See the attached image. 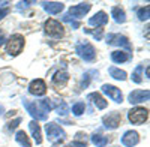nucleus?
Instances as JSON below:
<instances>
[{"instance_id": "f257e3e1", "label": "nucleus", "mask_w": 150, "mask_h": 147, "mask_svg": "<svg viewBox=\"0 0 150 147\" xmlns=\"http://www.w3.org/2000/svg\"><path fill=\"white\" fill-rule=\"evenodd\" d=\"M75 53H77L83 60H86V62H93V60L96 59V51H95L93 45L90 42H87V41L78 42L77 45H75Z\"/></svg>"}, {"instance_id": "f03ea898", "label": "nucleus", "mask_w": 150, "mask_h": 147, "mask_svg": "<svg viewBox=\"0 0 150 147\" xmlns=\"http://www.w3.org/2000/svg\"><path fill=\"white\" fill-rule=\"evenodd\" d=\"M107 44L108 45H117L120 48H125L126 51H132V44L129 42V39L123 35H117V33H110L107 36Z\"/></svg>"}, {"instance_id": "7ed1b4c3", "label": "nucleus", "mask_w": 150, "mask_h": 147, "mask_svg": "<svg viewBox=\"0 0 150 147\" xmlns=\"http://www.w3.org/2000/svg\"><path fill=\"white\" fill-rule=\"evenodd\" d=\"M128 119L131 123L134 125H141L149 119V111L143 107H137V108H132L131 111L128 113Z\"/></svg>"}, {"instance_id": "20e7f679", "label": "nucleus", "mask_w": 150, "mask_h": 147, "mask_svg": "<svg viewBox=\"0 0 150 147\" xmlns=\"http://www.w3.org/2000/svg\"><path fill=\"white\" fill-rule=\"evenodd\" d=\"M23 47H24V38L21 35H14L6 44V51L11 56H17L21 53Z\"/></svg>"}, {"instance_id": "39448f33", "label": "nucleus", "mask_w": 150, "mask_h": 147, "mask_svg": "<svg viewBox=\"0 0 150 147\" xmlns=\"http://www.w3.org/2000/svg\"><path fill=\"white\" fill-rule=\"evenodd\" d=\"M23 105L26 107V110H27V113L38 122V120H47V117H48V114L47 113H44L42 110L39 108V105H38V102H29L27 99H24L23 101Z\"/></svg>"}, {"instance_id": "423d86ee", "label": "nucleus", "mask_w": 150, "mask_h": 147, "mask_svg": "<svg viewBox=\"0 0 150 147\" xmlns=\"http://www.w3.org/2000/svg\"><path fill=\"white\" fill-rule=\"evenodd\" d=\"M45 132H47V137L50 141H56V140H65L66 138V134L65 131L62 129L59 125L56 123H47L45 125Z\"/></svg>"}, {"instance_id": "0eeeda50", "label": "nucleus", "mask_w": 150, "mask_h": 147, "mask_svg": "<svg viewBox=\"0 0 150 147\" xmlns=\"http://www.w3.org/2000/svg\"><path fill=\"white\" fill-rule=\"evenodd\" d=\"M45 32H47V35L53 36V38H62V36L65 35L63 26H62L59 21L53 20V18L45 21Z\"/></svg>"}, {"instance_id": "6e6552de", "label": "nucleus", "mask_w": 150, "mask_h": 147, "mask_svg": "<svg viewBox=\"0 0 150 147\" xmlns=\"http://www.w3.org/2000/svg\"><path fill=\"white\" fill-rule=\"evenodd\" d=\"M102 123H104V126H105L107 129H116V128H119L120 123H122V116H120V113H117V111L110 113V114H107V116L102 117Z\"/></svg>"}, {"instance_id": "1a4fd4ad", "label": "nucleus", "mask_w": 150, "mask_h": 147, "mask_svg": "<svg viewBox=\"0 0 150 147\" xmlns=\"http://www.w3.org/2000/svg\"><path fill=\"white\" fill-rule=\"evenodd\" d=\"M102 92L108 96V98H111L114 102H117V104H120L122 101H123V96H122V92H120V89H117L116 86H111V84H104L102 86Z\"/></svg>"}, {"instance_id": "9d476101", "label": "nucleus", "mask_w": 150, "mask_h": 147, "mask_svg": "<svg viewBox=\"0 0 150 147\" xmlns=\"http://www.w3.org/2000/svg\"><path fill=\"white\" fill-rule=\"evenodd\" d=\"M29 92L35 96H44L45 92H47V86H45V81L38 78V80H33L30 84H29Z\"/></svg>"}, {"instance_id": "9b49d317", "label": "nucleus", "mask_w": 150, "mask_h": 147, "mask_svg": "<svg viewBox=\"0 0 150 147\" xmlns=\"http://www.w3.org/2000/svg\"><path fill=\"white\" fill-rule=\"evenodd\" d=\"M149 96H150L149 90H134L132 93H129L128 99H129L131 104L137 105V104H141L144 101H149Z\"/></svg>"}, {"instance_id": "f8f14e48", "label": "nucleus", "mask_w": 150, "mask_h": 147, "mask_svg": "<svg viewBox=\"0 0 150 147\" xmlns=\"http://www.w3.org/2000/svg\"><path fill=\"white\" fill-rule=\"evenodd\" d=\"M90 8H92L90 3H80V5H77V6H72V8L69 9L68 14H69L72 18H81V17H84L87 12L90 11Z\"/></svg>"}, {"instance_id": "ddd939ff", "label": "nucleus", "mask_w": 150, "mask_h": 147, "mask_svg": "<svg viewBox=\"0 0 150 147\" xmlns=\"http://www.w3.org/2000/svg\"><path fill=\"white\" fill-rule=\"evenodd\" d=\"M140 143V135H138V132H135V131H128V132H125L123 134V137H122V144L123 146H126V147H134Z\"/></svg>"}, {"instance_id": "4468645a", "label": "nucleus", "mask_w": 150, "mask_h": 147, "mask_svg": "<svg viewBox=\"0 0 150 147\" xmlns=\"http://www.w3.org/2000/svg\"><path fill=\"white\" fill-rule=\"evenodd\" d=\"M87 99L92 101V104H93L98 110H104V108H107V105H108V102H107V101H105L98 92L89 93V95H87Z\"/></svg>"}, {"instance_id": "2eb2a0df", "label": "nucleus", "mask_w": 150, "mask_h": 147, "mask_svg": "<svg viewBox=\"0 0 150 147\" xmlns=\"http://www.w3.org/2000/svg\"><path fill=\"white\" fill-rule=\"evenodd\" d=\"M107 23H108V15L105 14L104 11H99L98 14H95V15L89 20V24H90V26H96V27L105 26Z\"/></svg>"}, {"instance_id": "dca6fc26", "label": "nucleus", "mask_w": 150, "mask_h": 147, "mask_svg": "<svg viewBox=\"0 0 150 147\" xmlns=\"http://www.w3.org/2000/svg\"><path fill=\"white\" fill-rule=\"evenodd\" d=\"M44 9L51 15L60 14L63 11V3L62 2H44Z\"/></svg>"}, {"instance_id": "f3484780", "label": "nucleus", "mask_w": 150, "mask_h": 147, "mask_svg": "<svg viewBox=\"0 0 150 147\" xmlns=\"http://www.w3.org/2000/svg\"><path fill=\"white\" fill-rule=\"evenodd\" d=\"M68 81H69V75L66 72H56L53 77V84L57 86V87H65Z\"/></svg>"}, {"instance_id": "a211bd4d", "label": "nucleus", "mask_w": 150, "mask_h": 147, "mask_svg": "<svg viewBox=\"0 0 150 147\" xmlns=\"http://www.w3.org/2000/svg\"><path fill=\"white\" fill-rule=\"evenodd\" d=\"M29 128H30V132H32L36 144H41L42 143V135H41V128H39V125H38V122L32 120L29 123Z\"/></svg>"}, {"instance_id": "6ab92c4d", "label": "nucleus", "mask_w": 150, "mask_h": 147, "mask_svg": "<svg viewBox=\"0 0 150 147\" xmlns=\"http://www.w3.org/2000/svg\"><path fill=\"white\" fill-rule=\"evenodd\" d=\"M111 15H112V18H114V21L116 23H125L126 21V15H125V11L122 9V8H119V6H114L111 9Z\"/></svg>"}, {"instance_id": "aec40b11", "label": "nucleus", "mask_w": 150, "mask_h": 147, "mask_svg": "<svg viewBox=\"0 0 150 147\" xmlns=\"http://www.w3.org/2000/svg\"><path fill=\"white\" fill-rule=\"evenodd\" d=\"M15 141H17L20 146H23V147H32V143H30V140H29V137H27V134L24 132V131H18V132H17Z\"/></svg>"}, {"instance_id": "412c9836", "label": "nucleus", "mask_w": 150, "mask_h": 147, "mask_svg": "<svg viewBox=\"0 0 150 147\" xmlns=\"http://www.w3.org/2000/svg\"><path fill=\"white\" fill-rule=\"evenodd\" d=\"M111 60H112L114 63L128 62V60H129V54L125 53V51H112V53H111Z\"/></svg>"}, {"instance_id": "4be33fe9", "label": "nucleus", "mask_w": 150, "mask_h": 147, "mask_svg": "<svg viewBox=\"0 0 150 147\" xmlns=\"http://www.w3.org/2000/svg\"><path fill=\"white\" fill-rule=\"evenodd\" d=\"M92 75H98V71L92 69V71H87V72L84 74V75H83V80H81V84H80L81 89H86L87 86L90 84V81L95 78V77H92Z\"/></svg>"}, {"instance_id": "5701e85b", "label": "nucleus", "mask_w": 150, "mask_h": 147, "mask_svg": "<svg viewBox=\"0 0 150 147\" xmlns=\"http://www.w3.org/2000/svg\"><path fill=\"white\" fill-rule=\"evenodd\" d=\"M110 75L114 78V80H120V81H123V80H126V72L125 71H122V69H117V68H110Z\"/></svg>"}, {"instance_id": "b1692460", "label": "nucleus", "mask_w": 150, "mask_h": 147, "mask_svg": "<svg viewBox=\"0 0 150 147\" xmlns=\"http://www.w3.org/2000/svg\"><path fill=\"white\" fill-rule=\"evenodd\" d=\"M92 143L96 146V147H105L108 144V137H104V135H92Z\"/></svg>"}, {"instance_id": "393cba45", "label": "nucleus", "mask_w": 150, "mask_h": 147, "mask_svg": "<svg viewBox=\"0 0 150 147\" xmlns=\"http://www.w3.org/2000/svg\"><path fill=\"white\" fill-rule=\"evenodd\" d=\"M38 105H39V108L42 110L44 113H47V114L54 108V104L50 101V99H41V101H38Z\"/></svg>"}, {"instance_id": "a878e982", "label": "nucleus", "mask_w": 150, "mask_h": 147, "mask_svg": "<svg viewBox=\"0 0 150 147\" xmlns=\"http://www.w3.org/2000/svg\"><path fill=\"white\" fill-rule=\"evenodd\" d=\"M143 68H144L143 65H138V66L135 68V71L132 72V77H131V78H132V81L137 83V84H140V83L143 81V78H141V71H143Z\"/></svg>"}, {"instance_id": "bb28decb", "label": "nucleus", "mask_w": 150, "mask_h": 147, "mask_svg": "<svg viewBox=\"0 0 150 147\" xmlns=\"http://www.w3.org/2000/svg\"><path fill=\"white\" fill-rule=\"evenodd\" d=\"M137 15H138V18H140L141 21H147V20L150 18V8H149V6H146V8L138 9Z\"/></svg>"}, {"instance_id": "cd10ccee", "label": "nucleus", "mask_w": 150, "mask_h": 147, "mask_svg": "<svg viewBox=\"0 0 150 147\" xmlns=\"http://www.w3.org/2000/svg\"><path fill=\"white\" fill-rule=\"evenodd\" d=\"M84 32H86V33H89V35H92L96 41H101V39H102V36H104V30H102V29H96V30L84 29Z\"/></svg>"}, {"instance_id": "c85d7f7f", "label": "nucleus", "mask_w": 150, "mask_h": 147, "mask_svg": "<svg viewBox=\"0 0 150 147\" xmlns=\"http://www.w3.org/2000/svg\"><path fill=\"white\" fill-rule=\"evenodd\" d=\"M84 111H86V104H84V102H77V104H74L72 113H74L75 116H81Z\"/></svg>"}, {"instance_id": "c756f323", "label": "nucleus", "mask_w": 150, "mask_h": 147, "mask_svg": "<svg viewBox=\"0 0 150 147\" xmlns=\"http://www.w3.org/2000/svg\"><path fill=\"white\" fill-rule=\"evenodd\" d=\"M8 5H9V2H2V3H0V20H3L11 12V8Z\"/></svg>"}, {"instance_id": "7c9ffc66", "label": "nucleus", "mask_w": 150, "mask_h": 147, "mask_svg": "<svg viewBox=\"0 0 150 147\" xmlns=\"http://www.w3.org/2000/svg\"><path fill=\"white\" fill-rule=\"evenodd\" d=\"M62 20H63L65 23H69L71 26H72V29H78V27H80V23H78L77 20H74L69 14H65L63 17H62Z\"/></svg>"}, {"instance_id": "2f4dec72", "label": "nucleus", "mask_w": 150, "mask_h": 147, "mask_svg": "<svg viewBox=\"0 0 150 147\" xmlns=\"http://www.w3.org/2000/svg\"><path fill=\"white\" fill-rule=\"evenodd\" d=\"M68 111H69L68 104H66V102H60V105L57 107V113H59L60 116H66V114H68Z\"/></svg>"}, {"instance_id": "473e14b6", "label": "nucleus", "mask_w": 150, "mask_h": 147, "mask_svg": "<svg viewBox=\"0 0 150 147\" xmlns=\"http://www.w3.org/2000/svg\"><path fill=\"white\" fill-rule=\"evenodd\" d=\"M21 123V117H17L15 120H12V122H9L8 123V131H14L18 125Z\"/></svg>"}, {"instance_id": "72a5a7b5", "label": "nucleus", "mask_w": 150, "mask_h": 147, "mask_svg": "<svg viewBox=\"0 0 150 147\" xmlns=\"http://www.w3.org/2000/svg\"><path fill=\"white\" fill-rule=\"evenodd\" d=\"M32 3H33V2H20V3L17 5V8H18V9L21 11L23 8H27V6H30Z\"/></svg>"}, {"instance_id": "f704fd0d", "label": "nucleus", "mask_w": 150, "mask_h": 147, "mask_svg": "<svg viewBox=\"0 0 150 147\" xmlns=\"http://www.w3.org/2000/svg\"><path fill=\"white\" fill-rule=\"evenodd\" d=\"M69 147H87L86 143H81V141H74L69 144Z\"/></svg>"}, {"instance_id": "c9c22d12", "label": "nucleus", "mask_w": 150, "mask_h": 147, "mask_svg": "<svg viewBox=\"0 0 150 147\" xmlns=\"http://www.w3.org/2000/svg\"><path fill=\"white\" fill-rule=\"evenodd\" d=\"M3 41H5V35H3V32H0V45L3 44Z\"/></svg>"}, {"instance_id": "e433bc0d", "label": "nucleus", "mask_w": 150, "mask_h": 147, "mask_svg": "<svg viewBox=\"0 0 150 147\" xmlns=\"http://www.w3.org/2000/svg\"><path fill=\"white\" fill-rule=\"evenodd\" d=\"M3 111H5V108H3V105H0V116L3 114Z\"/></svg>"}, {"instance_id": "4c0bfd02", "label": "nucleus", "mask_w": 150, "mask_h": 147, "mask_svg": "<svg viewBox=\"0 0 150 147\" xmlns=\"http://www.w3.org/2000/svg\"><path fill=\"white\" fill-rule=\"evenodd\" d=\"M66 147H69V146H66Z\"/></svg>"}]
</instances>
